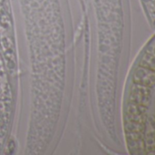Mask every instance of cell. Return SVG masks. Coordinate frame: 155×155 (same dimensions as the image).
Segmentation results:
<instances>
[{
	"label": "cell",
	"instance_id": "6da1fadb",
	"mask_svg": "<svg viewBox=\"0 0 155 155\" xmlns=\"http://www.w3.org/2000/svg\"><path fill=\"white\" fill-rule=\"evenodd\" d=\"M123 121L130 152L155 153V35L140 52L128 78Z\"/></svg>",
	"mask_w": 155,
	"mask_h": 155
}]
</instances>
